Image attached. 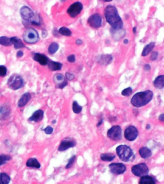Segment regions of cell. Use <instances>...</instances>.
<instances>
[{"label": "cell", "mask_w": 164, "mask_h": 184, "mask_svg": "<svg viewBox=\"0 0 164 184\" xmlns=\"http://www.w3.org/2000/svg\"><path fill=\"white\" fill-rule=\"evenodd\" d=\"M132 93V89L131 88H128L125 89L122 91V95L125 96H129Z\"/></svg>", "instance_id": "d6a6232c"}, {"label": "cell", "mask_w": 164, "mask_h": 184, "mask_svg": "<svg viewBox=\"0 0 164 184\" xmlns=\"http://www.w3.org/2000/svg\"><path fill=\"white\" fill-rule=\"evenodd\" d=\"M156 183L154 179L150 176H144L142 177L139 181L141 184H154Z\"/></svg>", "instance_id": "d4e9b609"}, {"label": "cell", "mask_w": 164, "mask_h": 184, "mask_svg": "<svg viewBox=\"0 0 164 184\" xmlns=\"http://www.w3.org/2000/svg\"><path fill=\"white\" fill-rule=\"evenodd\" d=\"M113 57L112 56L109 54H102L99 55L97 58V62L102 65H108L111 62Z\"/></svg>", "instance_id": "2e32d148"}, {"label": "cell", "mask_w": 164, "mask_h": 184, "mask_svg": "<svg viewBox=\"0 0 164 184\" xmlns=\"http://www.w3.org/2000/svg\"><path fill=\"white\" fill-rule=\"evenodd\" d=\"M44 131L46 134L50 135V134H52L53 132H54V129L52 127H50V126H48V127H46L44 129Z\"/></svg>", "instance_id": "8d00e7d4"}, {"label": "cell", "mask_w": 164, "mask_h": 184, "mask_svg": "<svg viewBox=\"0 0 164 184\" xmlns=\"http://www.w3.org/2000/svg\"><path fill=\"white\" fill-rule=\"evenodd\" d=\"M7 85L11 89L15 90L19 89L24 86L23 79L20 75L14 74L9 78Z\"/></svg>", "instance_id": "5b68a950"}, {"label": "cell", "mask_w": 164, "mask_h": 184, "mask_svg": "<svg viewBox=\"0 0 164 184\" xmlns=\"http://www.w3.org/2000/svg\"><path fill=\"white\" fill-rule=\"evenodd\" d=\"M158 53L157 51L153 52L150 56L151 60L152 61H156L158 58Z\"/></svg>", "instance_id": "74e56055"}, {"label": "cell", "mask_w": 164, "mask_h": 184, "mask_svg": "<svg viewBox=\"0 0 164 184\" xmlns=\"http://www.w3.org/2000/svg\"><path fill=\"white\" fill-rule=\"evenodd\" d=\"M42 34L43 37H45L47 36V35H48V33H47V31H46V30H43Z\"/></svg>", "instance_id": "7bdbcfd3"}, {"label": "cell", "mask_w": 164, "mask_h": 184, "mask_svg": "<svg viewBox=\"0 0 164 184\" xmlns=\"http://www.w3.org/2000/svg\"><path fill=\"white\" fill-rule=\"evenodd\" d=\"M10 180H11V178L7 173H0V181L2 184H8Z\"/></svg>", "instance_id": "f1b7e54d"}, {"label": "cell", "mask_w": 164, "mask_h": 184, "mask_svg": "<svg viewBox=\"0 0 164 184\" xmlns=\"http://www.w3.org/2000/svg\"><path fill=\"white\" fill-rule=\"evenodd\" d=\"M31 98V96L29 93H26L23 95L18 101V106L19 108H22L26 105L30 101Z\"/></svg>", "instance_id": "ac0fdd59"}, {"label": "cell", "mask_w": 164, "mask_h": 184, "mask_svg": "<svg viewBox=\"0 0 164 184\" xmlns=\"http://www.w3.org/2000/svg\"><path fill=\"white\" fill-rule=\"evenodd\" d=\"M110 171L115 175L123 174L126 170V167L122 163H112L109 165Z\"/></svg>", "instance_id": "4fadbf2b"}, {"label": "cell", "mask_w": 164, "mask_h": 184, "mask_svg": "<svg viewBox=\"0 0 164 184\" xmlns=\"http://www.w3.org/2000/svg\"><path fill=\"white\" fill-rule=\"evenodd\" d=\"M102 19L101 15L98 14H95L91 15L88 19V23L91 28H98L102 25Z\"/></svg>", "instance_id": "30bf717a"}, {"label": "cell", "mask_w": 164, "mask_h": 184, "mask_svg": "<svg viewBox=\"0 0 164 184\" xmlns=\"http://www.w3.org/2000/svg\"><path fill=\"white\" fill-rule=\"evenodd\" d=\"M48 65H49V68L52 71L61 70L62 68V66H63V65L61 63L53 62V61L49 62L48 63Z\"/></svg>", "instance_id": "cb8c5ba5"}, {"label": "cell", "mask_w": 164, "mask_h": 184, "mask_svg": "<svg viewBox=\"0 0 164 184\" xmlns=\"http://www.w3.org/2000/svg\"><path fill=\"white\" fill-rule=\"evenodd\" d=\"M76 156H73L71 157L69 160L68 161V163L67 164V165H66L65 168L66 169H69L71 166H73L74 165V163H75V159H76Z\"/></svg>", "instance_id": "e575fe53"}, {"label": "cell", "mask_w": 164, "mask_h": 184, "mask_svg": "<svg viewBox=\"0 0 164 184\" xmlns=\"http://www.w3.org/2000/svg\"><path fill=\"white\" fill-rule=\"evenodd\" d=\"M20 13L22 18L24 20L30 22L33 21V19L34 17L35 14L30 8L26 6L22 7L21 8Z\"/></svg>", "instance_id": "8fae6325"}, {"label": "cell", "mask_w": 164, "mask_h": 184, "mask_svg": "<svg viewBox=\"0 0 164 184\" xmlns=\"http://www.w3.org/2000/svg\"><path fill=\"white\" fill-rule=\"evenodd\" d=\"M0 45L3 46H10L12 45L11 39L7 36H2L0 37Z\"/></svg>", "instance_id": "4316f807"}, {"label": "cell", "mask_w": 164, "mask_h": 184, "mask_svg": "<svg viewBox=\"0 0 164 184\" xmlns=\"http://www.w3.org/2000/svg\"><path fill=\"white\" fill-rule=\"evenodd\" d=\"M44 117V111L42 110H38L33 113V115L28 118L29 122H41Z\"/></svg>", "instance_id": "e0dca14e"}, {"label": "cell", "mask_w": 164, "mask_h": 184, "mask_svg": "<svg viewBox=\"0 0 164 184\" xmlns=\"http://www.w3.org/2000/svg\"><path fill=\"white\" fill-rule=\"evenodd\" d=\"M12 157L8 155L2 154L0 156V166L6 164L7 161H10Z\"/></svg>", "instance_id": "4dcf8cb0"}, {"label": "cell", "mask_w": 164, "mask_h": 184, "mask_svg": "<svg viewBox=\"0 0 164 184\" xmlns=\"http://www.w3.org/2000/svg\"><path fill=\"white\" fill-rule=\"evenodd\" d=\"M159 119L161 122H164V114H161L159 117Z\"/></svg>", "instance_id": "ee69618b"}, {"label": "cell", "mask_w": 164, "mask_h": 184, "mask_svg": "<svg viewBox=\"0 0 164 184\" xmlns=\"http://www.w3.org/2000/svg\"><path fill=\"white\" fill-rule=\"evenodd\" d=\"M103 1L105 2H110L112 1V0H102Z\"/></svg>", "instance_id": "c3c4849f"}, {"label": "cell", "mask_w": 164, "mask_h": 184, "mask_svg": "<svg viewBox=\"0 0 164 184\" xmlns=\"http://www.w3.org/2000/svg\"><path fill=\"white\" fill-rule=\"evenodd\" d=\"M76 44L77 45H81L83 43V41L81 40H77L76 41Z\"/></svg>", "instance_id": "f6af8a7d"}, {"label": "cell", "mask_w": 164, "mask_h": 184, "mask_svg": "<svg viewBox=\"0 0 164 184\" xmlns=\"http://www.w3.org/2000/svg\"><path fill=\"white\" fill-rule=\"evenodd\" d=\"M155 42H152L149 44H147L143 49V52L142 53V56L145 57L148 55L149 53H151V52L153 50V48H155Z\"/></svg>", "instance_id": "7402d4cb"}, {"label": "cell", "mask_w": 164, "mask_h": 184, "mask_svg": "<svg viewBox=\"0 0 164 184\" xmlns=\"http://www.w3.org/2000/svg\"><path fill=\"white\" fill-rule=\"evenodd\" d=\"M59 33L64 36H71V32L69 29L66 27H62L59 30Z\"/></svg>", "instance_id": "f546056e"}, {"label": "cell", "mask_w": 164, "mask_h": 184, "mask_svg": "<svg viewBox=\"0 0 164 184\" xmlns=\"http://www.w3.org/2000/svg\"><path fill=\"white\" fill-rule=\"evenodd\" d=\"M138 132L136 127L130 126L126 128L124 131L125 138L129 141H133L137 137Z\"/></svg>", "instance_id": "7c38bea8"}, {"label": "cell", "mask_w": 164, "mask_h": 184, "mask_svg": "<svg viewBox=\"0 0 164 184\" xmlns=\"http://www.w3.org/2000/svg\"><path fill=\"white\" fill-rule=\"evenodd\" d=\"M153 85L155 88L158 89H161L164 88V75H161L157 77L153 82Z\"/></svg>", "instance_id": "ffe728a7"}, {"label": "cell", "mask_w": 164, "mask_h": 184, "mask_svg": "<svg viewBox=\"0 0 164 184\" xmlns=\"http://www.w3.org/2000/svg\"><path fill=\"white\" fill-rule=\"evenodd\" d=\"M24 53L21 50H19L18 52H17L16 54V56L17 58H21L23 56Z\"/></svg>", "instance_id": "60d3db41"}, {"label": "cell", "mask_w": 164, "mask_h": 184, "mask_svg": "<svg viewBox=\"0 0 164 184\" xmlns=\"http://www.w3.org/2000/svg\"><path fill=\"white\" fill-rule=\"evenodd\" d=\"M33 59L43 66L47 65L49 62L48 58L45 55L42 54L41 53H35L33 56Z\"/></svg>", "instance_id": "9a60e30c"}, {"label": "cell", "mask_w": 164, "mask_h": 184, "mask_svg": "<svg viewBox=\"0 0 164 184\" xmlns=\"http://www.w3.org/2000/svg\"><path fill=\"white\" fill-rule=\"evenodd\" d=\"M59 46L56 42H54L50 45L48 48V52L50 54H54L59 49Z\"/></svg>", "instance_id": "83f0119b"}, {"label": "cell", "mask_w": 164, "mask_h": 184, "mask_svg": "<svg viewBox=\"0 0 164 184\" xmlns=\"http://www.w3.org/2000/svg\"><path fill=\"white\" fill-rule=\"evenodd\" d=\"M140 155L144 159L149 158L152 156V152L147 147H142L139 151Z\"/></svg>", "instance_id": "44dd1931"}, {"label": "cell", "mask_w": 164, "mask_h": 184, "mask_svg": "<svg viewBox=\"0 0 164 184\" xmlns=\"http://www.w3.org/2000/svg\"><path fill=\"white\" fill-rule=\"evenodd\" d=\"M23 38L25 42L30 44H34L40 40L38 33L33 28H28L25 30L23 35Z\"/></svg>", "instance_id": "277c9868"}, {"label": "cell", "mask_w": 164, "mask_h": 184, "mask_svg": "<svg viewBox=\"0 0 164 184\" xmlns=\"http://www.w3.org/2000/svg\"><path fill=\"white\" fill-rule=\"evenodd\" d=\"M6 67L3 65H0V76L4 77L6 76L7 74Z\"/></svg>", "instance_id": "d590c367"}, {"label": "cell", "mask_w": 164, "mask_h": 184, "mask_svg": "<svg viewBox=\"0 0 164 184\" xmlns=\"http://www.w3.org/2000/svg\"><path fill=\"white\" fill-rule=\"evenodd\" d=\"M61 1H64L65 0H61Z\"/></svg>", "instance_id": "681fc988"}, {"label": "cell", "mask_w": 164, "mask_h": 184, "mask_svg": "<svg viewBox=\"0 0 164 184\" xmlns=\"http://www.w3.org/2000/svg\"><path fill=\"white\" fill-rule=\"evenodd\" d=\"M67 61L69 62L74 63L76 62V56L75 55H71L67 57Z\"/></svg>", "instance_id": "ab89813d"}, {"label": "cell", "mask_w": 164, "mask_h": 184, "mask_svg": "<svg viewBox=\"0 0 164 184\" xmlns=\"http://www.w3.org/2000/svg\"><path fill=\"white\" fill-rule=\"evenodd\" d=\"M132 172L135 176L142 177L148 175L149 169L145 164L142 163L132 166Z\"/></svg>", "instance_id": "8992f818"}, {"label": "cell", "mask_w": 164, "mask_h": 184, "mask_svg": "<svg viewBox=\"0 0 164 184\" xmlns=\"http://www.w3.org/2000/svg\"><path fill=\"white\" fill-rule=\"evenodd\" d=\"M54 80L58 88H64L68 84L67 81L65 79L64 76L61 74H57L54 75Z\"/></svg>", "instance_id": "5bb4252c"}, {"label": "cell", "mask_w": 164, "mask_h": 184, "mask_svg": "<svg viewBox=\"0 0 164 184\" xmlns=\"http://www.w3.org/2000/svg\"><path fill=\"white\" fill-rule=\"evenodd\" d=\"M83 9V4L81 2H77L71 5L67 9V12L71 17L75 18L79 15Z\"/></svg>", "instance_id": "52a82bcc"}, {"label": "cell", "mask_w": 164, "mask_h": 184, "mask_svg": "<svg viewBox=\"0 0 164 184\" xmlns=\"http://www.w3.org/2000/svg\"><path fill=\"white\" fill-rule=\"evenodd\" d=\"M123 43L124 44H127L129 43V41L127 39H125V40H124Z\"/></svg>", "instance_id": "7dc6e473"}, {"label": "cell", "mask_w": 164, "mask_h": 184, "mask_svg": "<svg viewBox=\"0 0 164 184\" xmlns=\"http://www.w3.org/2000/svg\"><path fill=\"white\" fill-rule=\"evenodd\" d=\"M144 70L146 71H148L150 70L151 67L149 64H145V66H144Z\"/></svg>", "instance_id": "b9f144b4"}, {"label": "cell", "mask_w": 164, "mask_h": 184, "mask_svg": "<svg viewBox=\"0 0 164 184\" xmlns=\"http://www.w3.org/2000/svg\"><path fill=\"white\" fill-rule=\"evenodd\" d=\"M26 165L28 167L36 168H40L41 166V164L37 161V160L34 158H32L28 160L26 163Z\"/></svg>", "instance_id": "603a6c76"}, {"label": "cell", "mask_w": 164, "mask_h": 184, "mask_svg": "<svg viewBox=\"0 0 164 184\" xmlns=\"http://www.w3.org/2000/svg\"><path fill=\"white\" fill-rule=\"evenodd\" d=\"M153 97V93L150 90L136 93L131 99V104L136 108H140L149 103Z\"/></svg>", "instance_id": "7a4b0ae2"}, {"label": "cell", "mask_w": 164, "mask_h": 184, "mask_svg": "<svg viewBox=\"0 0 164 184\" xmlns=\"http://www.w3.org/2000/svg\"><path fill=\"white\" fill-rule=\"evenodd\" d=\"M6 107H2L0 109V117L3 118L4 116H6L5 114H7L9 115L10 113V111L8 109V108H6Z\"/></svg>", "instance_id": "836d02e7"}, {"label": "cell", "mask_w": 164, "mask_h": 184, "mask_svg": "<svg viewBox=\"0 0 164 184\" xmlns=\"http://www.w3.org/2000/svg\"><path fill=\"white\" fill-rule=\"evenodd\" d=\"M116 152L119 158L123 162L131 161L134 156L132 150L125 145H120L118 146Z\"/></svg>", "instance_id": "3957f363"}, {"label": "cell", "mask_w": 164, "mask_h": 184, "mask_svg": "<svg viewBox=\"0 0 164 184\" xmlns=\"http://www.w3.org/2000/svg\"><path fill=\"white\" fill-rule=\"evenodd\" d=\"M12 45H14V48L15 49H19L21 48H25V46L23 43L22 41L20 38L16 36H14L10 38Z\"/></svg>", "instance_id": "d6986e66"}, {"label": "cell", "mask_w": 164, "mask_h": 184, "mask_svg": "<svg viewBox=\"0 0 164 184\" xmlns=\"http://www.w3.org/2000/svg\"><path fill=\"white\" fill-rule=\"evenodd\" d=\"M104 15L107 22L113 29L119 30L123 28V23L116 7L107 6L105 9Z\"/></svg>", "instance_id": "6da1fadb"}, {"label": "cell", "mask_w": 164, "mask_h": 184, "mask_svg": "<svg viewBox=\"0 0 164 184\" xmlns=\"http://www.w3.org/2000/svg\"><path fill=\"white\" fill-rule=\"evenodd\" d=\"M122 129L119 126H114L108 131V138L112 140L118 141L122 138Z\"/></svg>", "instance_id": "ba28073f"}, {"label": "cell", "mask_w": 164, "mask_h": 184, "mask_svg": "<svg viewBox=\"0 0 164 184\" xmlns=\"http://www.w3.org/2000/svg\"><path fill=\"white\" fill-rule=\"evenodd\" d=\"M73 110L74 113L79 114L82 111V107L80 106L77 101H74L73 104Z\"/></svg>", "instance_id": "1f68e13d"}, {"label": "cell", "mask_w": 164, "mask_h": 184, "mask_svg": "<svg viewBox=\"0 0 164 184\" xmlns=\"http://www.w3.org/2000/svg\"><path fill=\"white\" fill-rule=\"evenodd\" d=\"M65 76H66V79L68 81H71L75 78V75L73 74L69 73V72H66Z\"/></svg>", "instance_id": "f35d334b"}, {"label": "cell", "mask_w": 164, "mask_h": 184, "mask_svg": "<svg viewBox=\"0 0 164 184\" xmlns=\"http://www.w3.org/2000/svg\"><path fill=\"white\" fill-rule=\"evenodd\" d=\"M76 145V142L74 139L71 138H65L61 142L58 148L59 151H64L69 148L75 147Z\"/></svg>", "instance_id": "9c48e42d"}, {"label": "cell", "mask_w": 164, "mask_h": 184, "mask_svg": "<svg viewBox=\"0 0 164 184\" xmlns=\"http://www.w3.org/2000/svg\"><path fill=\"white\" fill-rule=\"evenodd\" d=\"M116 156L115 154L111 153H103L100 156V158L103 161L105 162H111L113 161L115 158Z\"/></svg>", "instance_id": "484cf974"}, {"label": "cell", "mask_w": 164, "mask_h": 184, "mask_svg": "<svg viewBox=\"0 0 164 184\" xmlns=\"http://www.w3.org/2000/svg\"><path fill=\"white\" fill-rule=\"evenodd\" d=\"M132 30H133V33H134V34H136V33L137 31L136 27H134V28H133V29H132Z\"/></svg>", "instance_id": "bcb514c9"}, {"label": "cell", "mask_w": 164, "mask_h": 184, "mask_svg": "<svg viewBox=\"0 0 164 184\" xmlns=\"http://www.w3.org/2000/svg\"><path fill=\"white\" fill-rule=\"evenodd\" d=\"M1 182H0V184H1Z\"/></svg>", "instance_id": "f907efd6"}]
</instances>
